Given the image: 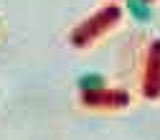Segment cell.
Here are the masks:
<instances>
[{"mask_svg": "<svg viewBox=\"0 0 160 140\" xmlns=\"http://www.w3.org/2000/svg\"><path fill=\"white\" fill-rule=\"evenodd\" d=\"M79 87H82V89H97V87H102V76H99V74H87V76H82V79H79Z\"/></svg>", "mask_w": 160, "mask_h": 140, "instance_id": "cell-2", "label": "cell"}, {"mask_svg": "<svg viewBox=\"0 0 160 140\" xmlns=\"http://www.w3.org/2000/svg\"><path fill=\"white\" fill-rule=\"evenodd\" d=\"M127 3H130V10H132L135 18H140V21H148L150 10H148V3H145V0H127Z\"/></svg>", "mask_w": 160, "mask_h": 140, "instance_id": "cell-1", "label": "cell"}]
</instances>
